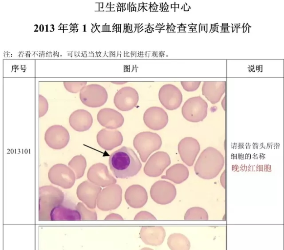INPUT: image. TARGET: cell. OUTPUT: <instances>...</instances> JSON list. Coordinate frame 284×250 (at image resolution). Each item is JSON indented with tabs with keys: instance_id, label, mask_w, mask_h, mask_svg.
<instances>
[{
	"instance_id": "cell-18",
	"label": "cell",
	"mask_w": 284,
	"mask_h": 250,
	"mask_svg": "<svg viewBox=\"0 0 284 250\" xmlns=\"http://www.w3.org/2000/svg\"><path fill=\"white\" fill-rule=\"evenodd\" d=\"M98 145L106 150H111L120 146L123 141L121 133L117 130L103 128L97 135Z\"/></svg>"
},
{
	"instance_id": "cell-15",
	"label": "cell",
	"mask_w": 284,
	"mask_h": 250,
	"mask_svg": "<svg viewBox=\"0 0 284 250\" xmlns=\"http://www.w3.org/2000/svg\"><path fill=\"white\" fill-rule=\"evenodd\" d=\"M200 149L198 142L191 137L183 138L178 145V151L182 161L190 167L193 166Z\"/></svg>"
},
{
	"instance_id": "cell-29",
	"label": "cell",
	"mask_w": 284,
	"mask_h": 250,
	"mask_svg": "<svg viewBox=\"0 0 284 250\" xmlns=\"http://www.w3.org/2000/svg\"><path fill=\"white\" fill-rule=\"evenodd\" d=\"M134 220H156V218L150 212L141 211L137 213L134 218Z\"/></svg>"
},
{
	"instance_id": "cell-4",
	"label": "cell",
	"mask_w": 284,
	"mask_h": 250,
	"mask_svg": "<svg viewBox=\"0 0 284 250\" xmlns=\"http://www.w3.org/2000/svg\"><path fill=\"white\" fill-rule=\"evenodd\" d=\"M208 104L200 96L188 99L183 104L181 112L187 121L197 123L203 121L207 115Z\"/></svg>"
},
{
	"instance_id": "cell-28",
	"label": "cell",
	"mask_w": 284,
	"mask_h": 250,
	"mask_svg": "<svg viewBox=\"0 0 284 250\" xmlns=\"http://www.w3.org/2000/svg\"><path fill=\"white\" fill-rule=\"evenodd\" d=\"M87 84V82H64L66 89L71 93H77Z\"/></svg>"
},
{
	"instance_id": "cell-17",
	"label": "cell",
	"mask_w": 284,
	"mask_h": 250,
	"mask_svg": "<svg viewBox=\"0 0 284 250\" xmlns=\"http://www.w3.org/2000/svg\"><path fill=\"white\" fill-rule=\"evenodd\" d=\"M101 188L89 181L82 182L77 187V195L89 208L95 207L96 200L101 191Z\"/></svg>"
},
{
	"instance_id": "cell-9",
	"label": "cell",
	"mask_w": 284,
	"mask_h": 250,
	"mask_svg": "<svg viewBox=\"0 0 284 250\" xmlns=\"http://www.w3.org/2000/svg\"><path fill=\"white\" fill-rule=\"evenodd\" d=\"M158 98L162 105L170 110L178 108L182 102L180 90L172 84L162 86L159 90Z\"/></svg>"
},
{
	"instance_id": "cell-13",
	"label": "cell",
	"mask_w": 284,
	"mask_h": 250,
	"mask_svg": "<svg viewBox=\"0 0 284 250\" xmlns=\"http://www.w3.org/2000/svg\"><path fill=\"white\" fill-rule=\"evenodd\" d=\"M139 101L137 91L133 87L125 86L119 89L115 94L113 102L120 110L127 111L133 108Z\"/></svg>"
},
{
	"instance_id": "cell-34",
	"label": "cell",
	"mask_w": 284,
	"mask_h": 250,
	"mask_svg": "<svg viewBox=\"0 0 284 250\" xmlns=\"http://www.w3.org/2000/svg\"><path fill=\"white\" fill-rule=\"evenodd\" d=\"M127 82H111L112 83L115 84H124L126 83Z\"/></svg>"
},
{
	"instance_id": "cell-2",
	"label": "cell",
	"mask_w": 284,
	"mask_h": 250,
	"mask_svg": "<svg viewBox=\"0 0 284 250\" xmlns=\"http://www.w3.org/2000/svg\"><path fill=\"white\" fill-rule=\"evenodd\" d=\"M224 165V158L216 148L209 146L199 156L194 167L195 172L204 179H211L220 172Z\"/></svg>"
},
{
	"instance_id": "cell-27",
	"label": "cell",
	"mask_w": 284,
	"mask_h": 250,
	"mask_svg": "<svg viewBox=\"0 0 284 250\" xmlns=\"http://www.w3.org/2000/svg\"><path fill=\"white\" fill-rule=\"evenodd\" d=\"M184 219L186 221H207L209 219V216L204 208L199 207H194L189 208L186 211Z\"/></svg>"
},
{
	"instance_id": "cell-10",
	"label": "cell",
	"mask_w": 284,
	"mask_h": 250,
	"mask_svg": "<svg viewBox=\"0 0 284 250\" xmlns=\"http://www.w3.org/2000/svg\"><path fill=\"white\" fill-rule=\"evenodd\" d=\"M87 177L90 182L103 188L114 185L117 181L109 173L107 166L101 163L95 164L90 167Z\"/></svg>"
},
{
	"instance_id": "cell-12",
	"label": "cell",
	"mask_w": 284,
	"mask_h": 250,
	"mask_svg": "<svg viewBox=\"0 0 284 250\" xmlns=\"http://www.w3.org/2000/svg\"><path fill=\"white\" fill-rule=\"evenodd\" d=\"M44 140L50 147L54 149H60L68 144L69 140V133L64 126L53 125L45 131Z\"/></svg>"
},
{
	"instance_id": "cell-14",
	"label": "cell",
	"mask_w": 284,
	"mask_h": 250,
	"mask_svg": "<svg viewBox=\"0 0 284 250\" xmlns=\"http://www.w3.org/2000/svg\"><path fill=\"white\" fill-rule=\"evenodd\" d=\"M64 193L58 188L52 186H44L39 188L40 208H48L51 210L63 203Z\"/></svg>"
},
{
	"instance_id": "cell-19",
	"label": "cell",
	"mask_w": 284,
	"mask_h": 250,
	"mask_svg": "<svg viewBox=\"0 0 284 250\" xmlns=\"http://www.w3.org/2000/svg\"><path fill=\"white\" fill-rule=\"evenodd\" d=\"M166 231L161 226H144L141 228L139 237L146 245L158 246L165 239Z\"/></svg>"
},
{
	"instance_id": "cell-20",
	"label": "cell",
	"mask_w": 284,
	"mask_h": 250,
	"mask_svg": "<svg viewBox=\"0 0 284 250\" xmlns=\"http://www.w3.org/2000/svg\"><path fill=\"white\" fill-rule=\"evenodd\" d=\"M97 119L99 124L108 129H116L121 127L124 121L123 115L115 109L105 108L98 113Z\"/></svg>"
},
{
	"instance_id": "cell-16",
	"label": "cell",
	"mask_w": 284,
	"mask_h": 250,
	"mask_svg": "<svg viewBox=\"0 0 284 250\" xmlns=\"http://www.w3.org/2000/svg\"><path fill=\"white\" fill-rule=\"evenodd\" d=\"M145 124L149 128L158 130L166 126L168 122L167 112L161 107L152 106L148 108L143 115Z\"/></svg>"
},
{
	"instance_id": "cell-25",
	"label": "cell",
	"mask_w": 284,
	"mask_h": 250,
	"mask_svg": "<svg viewBox=\"0 0 284 250\" xmlns=\"http://www.w3.org/2000/svg\"><path fill=\"white\" fill-rule=\"evenodd\" d=\"M167 245L171 250H190L191 247L188 238L180 233L171 234L168 238Z\"/></svg>"
},
{
	"instance_id": "cell-31",
	"label": "cell",
	"mask_w": 284,
	"mask_h": 250,
	"mask_svg": "<svg viewBox=\"0 0 284 250\" xmlns=\"http://www.w3.org/2000/svg\"><path fill=\"white\" fill-rule=\"evenodd\" d=\"M200 82H181L183 88L187 91H193L198 88Z\"/></svg>"
},
{
	"instance_id": "cell-24",
	"label": "cell",
	"mask_w": 284,
	"mask_h": 250,
	"mask_svg": "<svg viewBox=\"0 0 284 250\" xmlns=\"http://www.w3.org/2000/svg\"><path fill=\"white\" fill-rule=\"evenodd\" d=\"M189 171L188 168L182 164H176L166 172V174L161 176L162 179L169 180L175 184H180L185 181L189 177Z\"/></svg>"
},
{
	"instance_id": "cell-26",
	"label": "cell",
	"mask_w": 284,
	"mask_h": 250,
	"mask_svg": "<svg viewBox=\"0 0 284 250\" xmlns=\"http://www.w3.org/2000/svg\"><path fill=\"white\" fill-rule=\"evenodd\" d=\"M69 167L74 172L76 179L81 178L84 174L87 167L85 158L81 154L74 156L69 162Z\"/></svg>"
},
{
	"instance_id": "cell-35",
	"label": "cell",
	"mask_w": 284,
	"mask_h": 250,
	"mask_svg": "<svg viewBox=\"0 0 284 250\" xmlns=\"http://www.w3.org/2000/svg\"><path fill=\"white\" fill-rule=\"evenodd\" d=\"M140 250H153L150 248L145 247L141 249Z\"/></svg>"
},
{
	"instance_id": "cell-33",
	"label": "cell",
	"mask_w": 284,
	"mask_h": 250,
	"mask_svg": "<svg viewBox=\"0 0 284 250\" xmlns=\"http://www.w3.org/2000/svg\"><path fill=\"white\" fill-rule=\"evenodd\" d=\"M225 171L224 170L220 177V183L223 188H225Z\"/></svg>"
},
{
	"instance_id": "cell-23",
	"label": "cell",
	"mask_w": 284,
	"mask_h": 250,
	"mask_svg": "<svg viewBox=\"0 0 284 250\" xmlns=\"http://www.w3.org/2000/svg\"><path fill=\"white\" fill-rule=\"evenodd\" d=\"M225 82H204L202 88V94L212 104L218 103L225 92Z\"/></svg>"
},
{
	"instance_id": "cell-1",
	"label": "cell",
	"mask_w": 284,
	"mask_h": 250,
	"mask_svg": "<svg viewBox=\"0 0 284 250\" xmlns=\"http://www.w3.org/2000/svg\"><path fill=\"white\" fill-rule=\"evenodd\" d=\"M109 165L113 175L120 179L135 176L142 167L135 152L126 146L122 147L110 155Z\"/></svg>"
},
{
	"instance_id": "cell-3",
	"label": "cell",
	"mask_w": 284,
	"mask_h": 250,
	"mask_svg": "<svg viewBox=\"0 0 284 250\" xmlns=\"http://www.w3.org/2000/svg\"><path fill=\"white\" fill-rule=\"evenodd\" d=\"M133 143L141 160L145 162L152 153L160 148L162 140L157 133L146 131L137 134Z\"/></svg>"
},
{
	"instance_id": "cell-6",
	"label": "cell",
	"mask_w": 284,
	"mask_h": 250,
	"mask_svg": "<svg viewBox=\"0 0 284 250\" xmlns=\"http://www.w3.org/2000/svg\"><path fill=\"white\" fill-rule=\"evenodd\" d=\"M122 193V188L117 184L110 185L103 188L97 198L98 208L103 210L116 209L121 203Z\"/></svg>"
},
{
	"instance_id": "cell-30",
	"label": "cell",
	"mask_w": 284,
	"mask_h": 250,
	"mask_svg": "<svg viewBox=\"0 0 284 250\" xmlns=\"http://www.w3.org/2000/svg\"><path fill=\"white\" fill-rule=\"evenodd\" d=\"M48 104L46 99L39 95V117L43 116L48 110Z\"/></svg>"
},
{
	"instance_id": "cell-22",
	"label": "cell",
	"mask_w": 284,
	"mask_h": 250,
	"mask_svg": "<svg viewBox=\"0 0 284 250\" xmlns=\"http://www.w3.org/2000/svg\"><path fill=\"white\" fill-rule=\"evenodd\" d=\"M69 123L75 130L82 132L90 128L92 125L93 119L88 111L84 109H78L71 114Z\"/></svg>"
},
{
	"instance_id": "cell-11",
	"label": "cell",
	"mask_w": 284,
	"mask_h": 250,
	"mask_svg": "<svg viewBox=\"0 0 284 250\" xmlns=\"http://www.w3.org/2000/svg\"><path fill=\"white\" fill-rule=\"evenodd\" d=\"M171 164V159L167 153L158 151L149 159L144 167V173L152 177L160 175Z\"/></svg>"
},
{
	"instance_id": "cell-8",
	"label": "cell",
	"mask_w": 284,
	"mask_h": 250,
	"mask_svg": "<svg viewBox=\"0 0 284 250\" xmlns=\"http://www.w3.org/2000/svg\"><path fill=\"white\" fill-rule=\"evenodd\" d=\"M150 192L152 199L160 205L171 203L176 195L175 186L169 182L163 180L155 182L151 187Z\"/></svg>"
},
{
	"instance_id": "cell-32",
	"label": "cell",
	"mask_w": 284,
	"mask_h": 250,
	"mask_svg": "<svg viewBox=\"0 0 284 250\" xmlns=\"http://www.w3.org/2000/svg\"><path fill=\"white\" fill-rule=\"evenodd\" d=\"M105 219L110 220H123V217L120 215L114 213L109 215Z\"/></svg>"
},
{
	"instance_id": "cell-7",
	"label": "cell",
	"mask_w": 284,
	"mask_h": 250,
	"mask_svg": "<svg viewBox=\"0 0 284 250\" xmlns=\"http://www.w3.org/2000/svg\"><path fill=\"white\" fill-rule=\"evenodd\" d=\"M48 177L51 183L66 189L71 188L76 180L74 172L63 164L53 166L49 170Z\"/></svg>"
},
{
	"instance_id": "cell-5",
	"label": "cell",
	"mask_w": 284,
	"mask_h": 250,
	"mask_svg": "<svg viewBox=\"0 0 284 250\" xmlns=\"http://www.w3.org/2000/svg\"><path fill=\"white\" fill-rule=\"evenodd\" d=\"M79 96L82 103L90 107L101 106L108 100L106 89L98 84L84 86L80 91Z\"/></svg>"
},
{
	"instance_id": "cell-21",
	"label": "cell",
	"mask_w": 284,
	"mask_h": 250,
	"mask_svg": "<svg viewBox=\"0 0 284 250\" xmlns=\"http://www.w3.org/2000/svg\"><path fill=\"white\" fill-rule=\"evenodd\" d=\"M125 199L131 207L138 208L143 207L147 203L148 194L146 190L142 186L133 185L126 189Z\"/></svg>"
}]
</instances>
